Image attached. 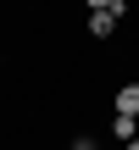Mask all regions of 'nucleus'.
Segmentation results:
<instances>
[{
    "label": "nucleus",
    "mask_w": 139,
    "mask_h": 150,
    "mask_svg": "<svg viewBox=\"0 0 139 150\" xmlns=\"http://www.w3.org/2000/svg\"><path fill=\"white\" fill-rule=\"evenodd\" d=\"M123 11H128V0H123V6H106V11H89V22H84L89 39H111V33L123 28Z\"/></svg>",
    "instance_id": "nucleus-1"
},
{
    "label": "nucleus",
    "mask_w": 139,
    "mask_h": 150,
    "mask_svg": "<svg viewBox=\"0 0 139 150\" xmlns=\"http://www.w3.org/2000/svg\"><path fill=\"white\" fill-rule=\"evenodd\" d=\"M111 106H117V117H139V83H123L111 95Z\"/></svg>",
    "instance_id": "nucleus-2"
},
{
    "label": "nucleus",
    "mask_w": 139,
    "mask_h": 150,
    "mask_svg": "<svg viewBox=\"0 0 139 150\" xmlns=\"http://www.w3.org/2000/svg\"><path fill=\"white\" fill-rule=\"evenodd\" d=\"M111 134L128 145V139H139V117H111Z\"/></svg>",
    "instance_id": "nucleus-3"
},
{
    "label": "nucleus",
    "mask_w": 139,
    "mask_h": 150,
    "mask_svg": "<svg viewBox=\"0 0 139 150\" xmlns=\"http://www.w3.org/2000/svg\"><path fill=\"white\" fill-rule=\"evenodd\" d=\"M89 11H106V6H123V0H84Z\"/></svg>",
    "instance_id": "nucleus-4"
},
{
    "label": "nucleus",
    "mask_w": 139,
    "mask_h": 150,
    "mask_svg": "<svg viewBox=\"0 0 139 150\" xmlns=\"http://www.w3.org/2000/svg\"><path fill=\"white\" fill-rule=\"evenodd\" d=\"M72 150H95V139H89V134H78V139H72Z\"/></svg>",
    "instance_id": "nucleus-5"
},
{
    "label": "nucleus",
    "mask_w": 139,
    "mask_h": 150,
    "mask_svg": "<svg viewBox=\"0 0 139 150\" xmlns=\"http://www.w3.org/2000/svg\"><path fill=\"white\" fill-rule=\"evenodd\" d=\"M128 150H139V139H128Z\"/></svg>",
    "instance_id": "nucleus-6"
}]
</instances>
